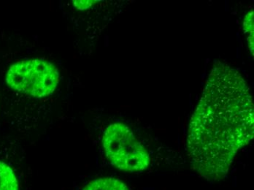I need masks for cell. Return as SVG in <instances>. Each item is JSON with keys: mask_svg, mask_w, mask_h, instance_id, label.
<instances>
[{"mask_svg": "<svg viewBox=\"0 0 254 190\" xmlns=\"http://www.w3.org/2000/svg\"><path fill=\"white\" fill-rule=\"evenodd\" d=\"M250 89L237 69L216 62L189 128L190 162L201 177L218 181L228 174L240 149L254 133Z\"/></svg>", "mask_w": 254, "mask_h": 190, "instance_id": "6da1fadb", "label": "cell"}, {"mask_svg": "<svg viewBox=\"0 0 254 190\" xmlns=\"http://www.w3.org/2000/svg\"><path fill=\"white\" fill-rule=\"evenodd\" d=\"M102 146L107 158L118 169L140 172L149 166V154L125 124L110 125L104 132Z\"/></svg>", "mask_w": 254, "mask_h": 190, "instance_id": "7a4b0ae2", "label": "cell"}, {"mask_svg": "<svg viewBox=\"0 0 254 190\" xmlns=\"http://www.w3.org/2000/svg\"><path fill=\"white\" fill-rule=\"evenodd\" d=\"M5 79L13 90L42 98L54 93L60 82V73L49 62L24 60L10 66Z\"/></svg>", "mask_w": 254, "mask_h": 190, "instance_id": "3957f363", "label": "cell"}, {"mask_svg": "<svg viewBox=\"0 0 254 190\" xmlns=\"http://www.w3.org/2000/svg\"><path fill=\"white\" fill-rule=\"evenodd\" d=\"M83 190H129L122 181L115 178H101L90 182Z\"/></svg>", "mask_w": 254, "mask_h": 190, "instance_id": "277c9868", "label": "cell"}, {"mask_svg": "<svg viewBox=\"0 0 254 190\" xmlns=\"http://www.w3.org/2000/svg\"><path fill=\"white\" fill-rule=\"evenodd\" d=\"M0 190H19L18 179L13 170L0 161Z\"/></svg>", "mask_w": 254, "mask_h": 190, "instance_id": "5b68a950", "label": "cell"}, {"mask_svg": "<svg viewBox=\"0 0 254 190\" xmlns=\"http://www.w3.org/2000/svg\"><path fill=\"white\" fill-rule=\"evenodd\" d=\"M243 29L245 34L248 35V43L249 49L254 56V10H251L245 17L243 21Z\"/></svg>", "mask_w": 254, "mask_h": 190, "instance_id": "8992f818", "label": "cell"}, {"mask_svg": "<svg viewBox=\"0 0 254 190\" xmlns=\"http://www.w3.org/2000/svg\"><path fill=\"white\" fill-rule=\"evenodd\" d=\"M97 1H73L74 5L78 10H86L95 4Z\"/></svg>", "mask_w": 254, "mask_h": 190, "instance_id": "52a82bcc", "label": "cell"}]
</instances>
